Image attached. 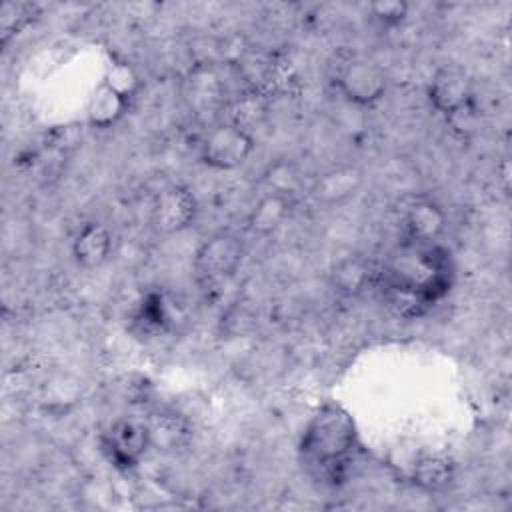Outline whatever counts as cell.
Wrapping results in <instances>:
<instances>
[{
	"label": "cell",
	"mask_w": 512,
	"mask_h": 512,
	"mask_svg": "<svg viewBox=\"0 0 512 512\" xmlns=\"http://www.w3.org/2000/svg\"><path fill=\"white\" fill-rule=\"evenodd\" d=\"M356 446L358 430L350 412L336 402H324L304 428L300 456L312 472L334 478L350 462Z\"/></svg>",
	"instance_id": "6da1fadb"
},
{
	"label": "cell",
	"mask_w": 512,
	"mask_h": 512,
	"mask_svg": "<svg viewBox=\"0 0 512 512\" xmlns=\"http://www.w3.org/2000/svg\"><path fill=\"white\" fill-rule=\"evenodd\" d=\"M254 150L252 132L240 128L234 122H220L208 130L202 140V162L216 170H234L242 166Z\"/></svg>",
	"instance_id": "7a4b0ae2"
},
{
	"label": "cell",
	"mask_w": 512,
	"mask_h": 512,
	"mask_svg": "<svg viewBox=\"0 0 512 512\" xmlns=\"http://www.w3.org/2000/svg\"><path fill=\"white\" fill-rule=\"evenodd\" d=\"M334 82L340 94L356 106H374L388 88L386 72L372 60L352 56L336 68Z\"/></svg>",
	"instance_id": "3957f363"
},
{
	"label": "cell",
	"mask_w": 512,
	"mask_h": 512,
	"mask_svg": "<svg viewBox=\"0 0 512 512\" xmlns=\"http://www.w3.org/2000/svg\"><path fill=\"white\" fill-rule=\"evenodd\" d=\"M244 258V244L230 232H218L202 242L196 252V272L200 278L214 282L232 276Z\"/></svg>",
	"instance_id": "277c9868"
},
{
	"label": "cell",
	"mask_w": 512,
	"mask_h": 512,
	"mask_svg": "<svg viewBox=\"0 0 512 512\" xmlns=\"http://www.w3.org/2000/svg\"><path fill=\"white\" fill-rule=\"evenodd\" d=\"M150 446V424L136 418L116 420L104 436V450L118 468L136 466Z\"/></svg>",
	"instance_id": "5b68a950"
},
{
	"label": "cell",
	"mask_w": 512,
	"mask_h": 512,
	"mask_svg": "<svg viewBox=\"0 0 512 512\" xmlns=\"http://www.w3.org/2000/svg\"><path fill=\"white\" fill-rule=\"evenodd\" d=\"M198 206L194 194L184 186H168L156 194L150 210L154 230L174 234L188 228L196 218Z\"/></svg>",
	"instance_id": "8992f818"
},
{
	"label": "cell",
	"mask_w": 512,
	"mask_h": 512,
	"mask_svg": "<svg viewBox=\"0 0 512 512\" xmlns=\"http://www.w3.org/2000/svg\"><path fill=\"white\" fill-rule=\"evenodd\" d=\"M428 100L440 114H452L454 110L474 100L470 76L458 66L438 68L428 84Z\"/></svg>",
	"instance_id": "52a82bcc"
},
{
	"label": "cell",
	"mask_w": 512,
	"mask_h": 512,
	"mask_svg": "<svg viewBox=\"0 0 512 512\" xmlns=\"http://www.w3.org/2000/svg\"><path fill=\"white\" fill-rule=\"evenodd\" d=\"M448 216L444 208L428 198L410 204L404 216L406 238L412 244H434L446 230Z\"/></svg>",
	"instance_id": "ba28073f"
},
{
	"label": "cell",
	"mask_w": 512,
	"mask_h": 512,
	"mask_svg": "<svg viewBox=\"0 0 512 512\" xmlns=\"http://www.w3.org/2000/svg\"><path fill=\"white\" fill-rule=\"evenodd\" d=\"M112 254V232L100 224V222H90L84 224L74 242H72V256L78 266L84 270H94L100 268Z\"/></svg>",
	"instance_id": "9c48e42d"
},
{
	"label": "cell",
	"mask_w": 512,
	"mask_h": 512,
	"mask_svg": "<svg viewBox=\"0 0 512 512\" xmlns=\"http://www.w3.org/2000/svg\"><path fill=\"white\" fill-rule=\"evenodd\" d=\"M290 198L280 192H268L262 196L248 214V230L258 236L276 232L290 216Z\"/></svg>",
	"instance_id": "30bf717a"
},
{
	"label": "cell",
	"mask_w": 512,
	"mask_h": 512,
	"mask_svg": "<svg viewBox=\"0 0 512 512\" xmlns=\"http://www.w3.org/2000/svg\"><path fill=\"white\" fill-rule=\"evenodd\" d=\"M362 184V172L354 166H338L318 176L312 192L326 204L342 202L356 194Z\"/></svg>",
	"instance_id": "8fae6325"
},
{
	"label": "cell",
	"mask_w": 512,
	"mask_h": 512,
	"mask_svg": "<svg viewBox=\"0 0 512 512\" xmlns=\"http://www.w3.org/2000/svg\"><path fill=\"white\" fill-rule=\"evenodd\" d=\"M126 108H128V98L112 90L108 84L100 82V86L90 96L86 118H88V124L94 128H110L124 116Z\"/></svg>",
	"instance_id": "7c38bea8"
},
{
	"label": "cell",
	"mask_w": 512,
	"mask_h": 512,
	"mask_svg": "<svg viewBox=\"0 0 512 512\" xmlns=\"http://www.w3.org/2000/svg\"><path fill=\"white\" fill-rule=\"evenodd\" d=\"M454 478V464L444 454H424L412 468V482L426 492L444 490Z\"/></svg>",
	"instance_id": "4fadbf2b"
},
{
	"label": "cell",
	"mask_w": 512,
	"mask_h": 512,
	"mask_svg": "<svg viewBox=\"0 0 512 512\" xmlns=\"http://www.w3.org/2000/svg\"><path fill=\"white\" fill-rule=\"evenodd\" d=\"M370 276H372L370 266L358 256L340 260L330 272L334 290H338L340 294H346V296L362 292L370 284Z\"/></svg>",
	"instance_id": "5bb4252c"
},
{
	"label": "cell",
	"mask_w": 512,
	"mask_h": 512,
	"mask_svg": "<svg viewBox=\"0 0 512 512\" xmlns=\"http://www.w3.org/2000/svg\"><path fill=\"white\" fill-rule=\"evenodd\" d=\"M34 16V6L28 2H4L0 8V30L2 42H8L12 34H16L22 26L30 22Z\"/></svg>",
	"instance_id": "9a60e30c"
},
{
	"label": "cell",
	"mask_w": 512,
	"mask_h": 512,
	"mask_svg": "<svg viewBox=\"0 0 512 512\" xmlns=\"http://www.w3.org/2000/svg\"><path fill=\"white\" fill-rule=\"evenodd\" d=\"M104 84H108L112 90H116L118 94H122L124 98H132L138 88H140V76L134 72V68L126 62H114L110 64L104 80Z\"/></svg>",
	"instance_id": "2e32d148"
},
{
	"label": "cell",
	"mask_w": 512,
	"mask_h": 512,
	"mask_svg": "<svg viewBox=\"0 0 512 512\" xmlns=\"http://www.w3.org/2000/svg\"><path fill=\"white\" fill-rule=\"evenodd\" d=\"M368 8L370 14L386 28L400 26L408 16V4L402 0H376Z\"/></svg>",
	"instance_id": "e0dca14e"
},
{
	"label": "cell",
	"mask_w": 512,
	"mask_h": 512,
	"mask_svg": "<svg viewBox=\"0 0 512 512\" xmlns=\"http://www.w3.org/2000/svg\"><path fill=\"white\" fill-rule=\"evenodd\" d=\"M476 106H474V100H470L468 104H464L462 108L454 110L452 114L446 116L448 124L452 126V130L456 134H460L462 138L464 136H470L474 130H476V120H478V114H476Z\"/></svg>",
	"instance_id": "ac0fdd59"
}]
</instances>
